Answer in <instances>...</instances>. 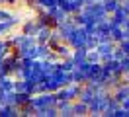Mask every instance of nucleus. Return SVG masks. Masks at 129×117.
<instances>
[{
    "label": "nucleus",
    "mask_w": 129,
    "mask_h": 117,
    "mask_svg": "<svg viewBox=\"0 0 129 117\" xmlns=\"http://www.w3.org/2000/svg\"><path fill=\"white\" fill-rule=\"evenodd\" d=\"M88 37H90V33L86 31V27L84 25H78L76 29H74V33L69 37V45L73 47V49H78V47H86V43H88Z\"/></svg>",
    "instance_id": "1"
},
{
    "label": "nucleus",
    "mask_w": 129,
    "mask_h": 117,
    "mask_svg": "<svg viewBox=\"0 0 129 117\" xmlns=\"http://www.w3.org/2000/svg\"><path fill=\"white\" fill-rule=\"evenodd\" d=\"M51 35H53V29L49 25H41L39 31L35 33V39H37V43H49Z\"/></svg>",
    "instance_id": "2"
},
{
    "label": "nucleus",
    "mask_w": 129,
    "mask_h": 117,
    "mask_svg": "<svg viewBox=\"0 0 129 117\" xmlns=\"http://www.w3.org/2000/svg\"><path fill=\"white\" fill-rule=\"evenodd\" d=\"M16 23H20V20H18L16 16H14V18H10V20H2V22H0V37H2V35H6V33H8Z\"/></svg>",
    "instance_id": "3"
},
{
    "label": "nucleus",
    "mask_w": 129,
    "mask_h": 117,
    "mask_svg": "<svg viewBox=\"0 0 129 117\" xmlns=\"http://www.w3.org/2000/svg\"><path fill=\"white\" fill-rule=\"evenodd\" d=\"M73 113L74 115H86V113H90V105L86 103V101H74L73 103Z\"/></svg>",
    "instance_id": "4"
},
{
    "label": "nucleus",
    "mask_w": 129,
    "mask_h": 117,
    "mask_svg": "<svg viewBox=\"0 0 129 117\" xmlns=\"http://www.w3.org/2000/svg\"><path fill=\"white\" fill-rule=\"evenodd\" d=\"M121 0H104V8H106V12L108 14H113L117 8H121Z\"/></svg>",
    "instance_id": "5"
},
{
    "label": "nucleus",
    "mask_w": 129,
    "mask_h": 117,
    "mask_svg": "<svg viewBox=\"0 0 129 117\" xmlns=\"http://www.w3.org/2000/svg\"><path fill=\"white\" fill-rule=\"evenodd\" d=\"M37 6H41L43 10H51V8L59 6V0H37Z\"/></svg>",
    "instance_id": "6"
},
{
    "label": "nucleus",
    "mask_w": 129,
    "mask_h": 117,
    "mask_svg": "<svg viewBox=\"0 0 129 117\" xmlns=\"http://www.w3.org/2000/svg\"><path fill=\"white\" fill-rule=\"evenodd\" d=\"M117 47H119V49H121L125 55H129V39H123V41H119V43H117Z\"/></svg>",
    "instance_id": "7"
},
{
    "label": "nucleus",
    "mask_w": 129,
    "mask_h": 117,
    "mask_svg": "<svg viewBox=\"0 0 129 117\" xmlns=\"http://www.w3.org/2000/svg\"><path fill=\"white\" fill-rule=\"evenodd\" d=\"M0 4H6V0H0Z\"/></svg>",
    "instance_id": "8"
}]
</instances>
